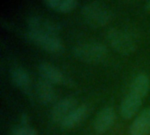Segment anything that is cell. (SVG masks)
<instances>
[{"instance_id":"cell-8","label":"cell","mask_w":150,"mask_h":135,"mask_svg":"<svg viewBox=\"0 0 150 135\" xmlns=\"http://www.w3.org/2000/svg\"><path fill=\"white\" fill-rule=\"evenodd\" d=\"M38 72L41 80L51 84H60L64 80L62 73L53 65L47 63H40L38 66Z\"/></svg>"},{"instance_id":"cell-2","label":"cell","mask_w":150,"mask_h":135,"mask_svg":"<svg viewBox=\"0 0 150 135\" xmlns=\"http://www.w3.org/2000/svg\"><path fill=\"white\" fill-rule=\"evenodd\" d=\"M81 13L87 24L91 27H103L107 25L112 19V11L104 4L92 1L85 4Z\"/></svg>"},{"instance_id":"cell-1","label":"cell","mask_w":150,"mask_h":135,"mask_svg":"<svg viewBox=\"0 0 150 135\" xmlns=\"http://www.w3.org/2000/svg\"><path fill=\"white\" fill-rule=\"evenodd\" d=\"M74 57L86 64H98L104 61L107 55L106 46L98 42H89L80 43L73 49Z\"/></svg>"},{"instance_id":"cell-4","label":"cell","mask_w":150,"mask_h":135,"mask_svg":"<svg viewBox=\"0 0 150 135\" xmlns=\"http://www.w3.org/2000/svg\"><path fill=\"white\" fill-rule=\"evenodd\" d=\"M106 38L112 49L120 54L128 55L136 49V42L130 34L124 30L112 28L108 31Z\"/></svg>"},{"instance_id":"cell-18","label":"cell","mask_w":150,"mask_h":135,"mask_svg":"<svg viewBox=\"0 0 150 135\" xmlns=\"http://www.w3.org/2000/svg\"><path fill=\"white\" fill-rule=\"evenodd\" d=\"M147 8H148V9H149V10H150V1L149 2V3H148V4H147Z\"/></svg>"},{"instance_id":"cell-16","label":"cell","mask_w":150,"mask_h":135,"mask_svg":"<svg viewBox=\"0 0 150 135\" xmlns=\"http://www.w3.org/2000/svg\"><path fill=\"white\" fill-rule=\"evenodd\" d=\"M11 135H37L36 132L29 126H20L16 128Z\"/></svg>"},{"instance_id":"cell-7","label":"cell","mask_w":150,"mask_h":135,"mask_svg":"<svg viewBox=\"0 0 150 135\" xmlns=\"http://www.w3.org/2000/svg\"><path fill=\"white\" fill-rule=\"evenodd\" d=\"M116 114L112 108H104L96 117L94 121V128L97 133L104 134L110 130L114 125Z\"/></svg>"},{"instance_id":"cell-9","label":"cell","mask_w":150,"mask_h":135,"mask_svg":"<svg viewBox=\"0 0 150 135\" xmlns=\"http://www.w3.org/2000/svg\"><path fill=\"white\" fill-rule=\"evenodd\" d=\"M11 79L13 85L19 90L25 93L30 92L32 88V80L25 69L21 67L13 68L11 72Z\"/></svg>"},{"instance_id":"cell-6","label":"cell","mask_w":150,"mask_h":135,"mask_svg":"<svg viewBox=\"0 0 150 135\" xmlns=\"http://www.w3.org/2000/svg\"><path fill=\"white\" fill-rule=\"evenodd\" d=\"M77 107V102L72 97L63 98L58 101L51 111V119L54 123H62V121L68 117Z\"/></svg>"},{"instance_id":"cell-10","label":"cell","mask_w":150,"mask_h":135,"mask_svg":"<svg viewBox=\"0 0 150 135\" xmlns=\"http://www.w3.org/2000/svg\"><path fill=\"white\" fill-rule=\"evenodd\" d=\"M142 106V98L129 93L123 100L120 107V112L125 119L132 118Z\"/></svg>"},{"instance_id":"cell-12","label":"cell","mask_w":150,"mask_h":135,"mask_svg":"<svg viewBox=\"0 0 150 135\" xmlns=\"http://www.w3.org/2000/svg\"><path fill=\"white\" fill-rule=\"evenodd\" d=\"M88 114V108L86 105L76 107L68 117H66L61 123V126L64 130H69L77 126Z\"/></svg>"},{"instance_id":"cell-11","label":"cell","mask_w":150,"mask_h":135,"mask_svg":"<svg viewBox=\"0 0 150 135\" xmlns=\"http://www.w3.org/2000/svg\"><path fill=\"white\" fill-rule=\"evenodd\" d=\"M132 135H148L150 134V108L144 110L132 123Z\"/></svg>"},{"instance_id":"cell-3","label":"cell","mask_w":150,"mask_h":135,"mask_svg":"<svg viewBox=\"0 0 150 135\" xmlns=\"http://www.w3.org/2000/svg\"><path fill=\"white\" fill-rule=\"evenodd\" d=\"M25 36L31 42L48 53L58 55L64 50V46L62 41L55 34L27 30Z\"/></svg>"},{"instance_id":"cell-15","label":"cell","mask_w":150,"mask_h":135,"mask_svg":"<svg viewBox=\"0 0 150 135\" xmlns=\"http://www.w3.org/2000/svg\"><path fill=\"white\" fill-rule=\"evenodd\" d=\"M43 1L49 8L60 12L70 11L76 5V0H43Z\"/></svg>"},{"instance_id":"cell-5","label":"cell","mask_w":150,"mask_h":135,"mask_svg":"<svg viewBox=\"0 0 150 135\" xmlns=\"http://www.w3.org/2000/svg\"><path fill=\"white\" fill-rule=\"evenodd\" d=\"M27 27L28 30L40 32V33H46L57 35L60 31V25L51 19L39 16V15H33L27 19Z\"/></svg>"},{"instance_id":"cell-14","label":"cell","mask_w":150,"mask_h":135,"mask_svg":"<svg viewBox=\"0 0 150 135\" xmlns=\"http://www.w3.org/2000/svg\"><path fill=\"white\" fill-rule=\"evenodd\" d=\"M150 88V80L146 74H139L133 80L130 88V93L141 97L142 99L147 96Z\"/></svg>"},{"instance_id":"cell-17","label":"cell","mask_w":150,"mask_h":135,"mask_svg":"<svg viewBox=\"0 0 150 135\" xmlns=\"http://www.w3.org/2000/svg\"><path fill=\"white\" fill-rule=\"evenodd\" d=\"M22 122L24 124H26V122H27V117L25 115H23L22 116Z\"/></svg>"},{"instance_id":"cell-13","label":"cell","mask_w":150,"mask_h":135,"mask_svg":"<svg viewBox=\"0 0 150 135\" xmlns=\"http://www.w3.org/2000/svg\"><path fill=\"white\" fill-rule=\"evenodd\" d=\"M35 94L38 100L43 104L51 103L55 97V91L53 87V84L43 80H40L36 84Z\"/></svg>"}]
</instances>
